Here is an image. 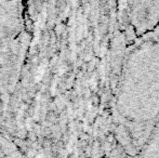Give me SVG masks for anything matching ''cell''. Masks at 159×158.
Masks as SVG:
<instances>
[{
	"mask_svg": "<svg viewBox=\"0 0 159 158\" xmlns=\"http://www.w3.org/2000/svg\"><path fill=\"white\" fill-rule=\"evenodd\" d=\"M115 111L131 155L138 156L159 122V30L146 36L128 53Z\"/></svg>",
	"mask_w": 159,
	"mask_h": 158,
	"instance_id": "cell-1",
	"label": "cell"
},
{
	"mask_svg": "<svg viewBox=\"0 0 159 158\" xmlns=\"http://www.w3.org/2000/svg\"><path fill=\"white\" fill-rule=\"evenodd\" d=\"M132 24L138 30L148 32L159 21V2H132Z\"/></svg>",
	"mask_w": 159,
	"mask_h": 158,
	"instance_id": "cell-2",
	"label": "cell"
},
{
	"mask_svg": "<svg viewBox=\"0 0 159 158\" xmlns=\"http://www.w3.org/2000/svg\"><path fill=\"white\" fill-rule=\"evenodd\" d=\"M138 156L140 158H159V122L149 134Z\"/></svg>",
	"mask_w": 159,
	"mask_h": 158,
	"instance_id": "cell-3",
	"label": "cell"
},
{
	"mask_svg": "<svg viewBox=\"0 0 159 158\" xmlns=\"http://www.w3.org/2000/svg\"><path fill=\"white\" fill-rule=\"evenodd\" d=\"M125 158H140V157L135 156V155H131V154H130V155H128V156H126Z\"/></svg>",
	"mask_w": 159,
	"mask_h": 158,
	"instance_id": "cell-4",
	"label": "cell"
},
{
	"mask_svg": "<svg viewBox=\"0 0 159 158\" xmlns=\"http://www.w3.org/2000/svg\"><path fill=\"white\" fill-rule=\"evenodd\" d=\"M37 158H43V157H41V156H38Z\"/></svg>",
	"mask_w": 159,
	"mask_h": 158,
	"instance_id": "cell-5",
	"label": "cell"
}]
</instances>
